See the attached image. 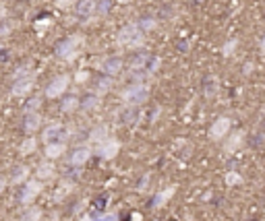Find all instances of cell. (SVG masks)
I'll return each mask as SVG.
<instances>
[{"label": "cell", "instance_id": "cell-1", "mask_svg": "<svg viewBox=\"0 0 265 221\" xmlns=\"http://www.w3.org/2000/svg\"><path fill=\"white\" fill-rule=\"evenodd\" d=\"M116 42L124 48H139L145 42V31L139 27V23H128L116 34Z\"/></svg>", "mask_w": 265, "mask_h": 221}, {"label": "cell", "instance_id": "cell-2", "mask_svg": "<svg viewBox=\"0 0 265 221\" xmlns=\"http://www.w3.org/2000/svg\"><path fill=\"white\" fill-rule=\"evenodd\" d=\"M83 44H85L83 36H79V34L69 36L64 42H60V44H58L56 54H58V58H62V60H66V62H71V60H75V58L79 56V52H81Z\"/></svg>", "mask_w": 265, "mask_h": 221}, {"label": "cell", "instance_id": "cell-3", "mask_svg": "<svg viewBox=\"0 0 265 221\" xmlns=\"http://www.w3.org/2000/svg\"><path fill=\"white\" fill-rule=\"evenodd\" d=\"M149 100V87L143 83H132L122 91V102L126 106H141Z\"/></svg>", "mask_w": 265, "mask_h": 221}, {"label": "cell", "instance_id": "cell-4", "mask_svg": "<svg viewBox=\"0 0 265 221\" xmlns=\"http://www.w3.org/2000/svg\"><path fill=\"white\" fill-rule=\"evenodd\" d=\"M69 85H71V77L69 75H60V77L52 79L48 83V87H46V98L48 100H56V98L64 96V91L69 89Z\"/></svg>", "mask_w": 265, "mask_h": 221}, {"label": "cell", "instance_id": "cell-5", "mask_svg": "<svg viewBox=\"0 0 265 221\" xmlns=\"http://www.w3.org/2000/svg\"><path fill=\"white\" fill-rule=\"evenodd\" d=\"M232 129V120L228 116H220L211 126H209V139L211 141H222L224 137H228Z\"/></svg>", "mask_w": 265, "mask_h": 221}, {"label": "cell", "instance_id": "cell-6", "mask_svg": "<svg viewBox=\"0 0 265 221\" xmlns=\"http://www.w3.org/2000/svg\"><path fill=\"white\" fill-rule=\"evenodd\" d=\"M118 151H120V143L116 141V139H104L102 143H97V155L102 157V160H106V162H110V160H114V157L118 155Z\"/></svg>", "mask_w": 265, "mask_h": 221}, {"label": "cell", "instance_id": "cell-7", "mask_svg": "<svg viewBox=\"0 0 265 221\" xmlns=\"http://www.w3.org/2000/svg\"><path fill=\"white\" fill-rule=\"evenodd\" d=\"M42 139H44V143L66 141V139H69V131H66L62 124H50V126H46V129H44Z\"/></svg>", "mask_w": 265, "mask_h": 221}, {"label": "cell", "instance_id": "cell-8", "mask_svg": "<svg viewBox=\"0 0 265 221\" xmlns=\"http://www.w3.org/2000/svg\"><path fill=\"white\" fill-rule=\"evenodd\" d=\"M124 67V62L120 56H106L102 62H99V71L108 77H116Z\"/></svg>", "mask_w": 265, "mask_h": 221}, {"label": "cell", "instance_id": "cell-9", "mask_svg": "<svg viewBox=\"0 0 265 221\" xmlns=\"http://www.w3.org/2000/svg\"><path fill=\"white\" fill-rule=\"evenodd\" d=\"M75 13L83 21L93 19L97 15V0H79V3L75 5Z\"/></svg>", "mask_w": 265, "mask_h": 221}, {"label": "cell", "instance_id": "cell-10", "mask_svg": "<svg viewBox=\"0 0 265 221\" xmlns=\"http://www.w3.org/2000/svg\"><path fill=\"white\" fill-rule=\"evenodd\" d=\"M42 193V180H29L23 188V195H21V203L23 205H31L33 199Z\"/></svg>", "mask_w": 265, "mask_h": 221}, {"label": "cell", "instance_id": "cell-11", "mask_svg": "<svg viewBox=\"0 0 265 221\" xmlns=\"http://www.w3.org/2000/svg\"><path fill=\"white\" fill-rule=\"evenodd\" d=\"M33 89V77H23V79H15L13 89H11V96L15 98H25L27 93Z\"/></svg>", "mask_w": 265, "mask_h": 221}, {"label": "cell", "instance_id": "cell-12", "mask_svg": "<svg viewBox=\"0 0 265 221\" xmlns=\"http://www.w3.org/2000/svg\"><path fill=\"white\" fill-rule=\"evenodd\" d=\"M89 157H91V149L83 145V147H77V149L71 153L69 162H71V166H75V168H81V166H85V164L89 162Z\"/></svg>", "mask_w": 265, "mask_h": 221}, {"label": "cell", "instance_id": "cell-13", "mask_svg": "<svg viewBox=\"0 0 265 221\" xmlns=\"http://www.w3.org/2000/svg\"><path fill=\"white\" fill-rule=\"evenodd\" d=\"M42 126V114L40 112H25V120H23V129L25 133H36Z\"/></svg>", "mask_w": 265, "mask_h": 221}, {"label": "cell", "instance_id": "cell-14", "mask_svg": "<svg viewBox=\"0 0 265 221\" xmlns=\"http://www.w3.org/2000/svg\"><path fill=\"white\" fill-rule=\"evenodd\" d=\"M46 157L48 160H58L62 157V153H66V143L64 141H54V143H46Z\"/></svg>", "mask_w": 265, "mask_h": 221}, {"label": "cell", "instance_id": "cell-15", "mask_svg": "<svg viewBox=\"0 0 265 221\" xmlns=\"http://www.w3.org/2000/svg\"><path fill=\"white\" fill-rule=\"evenodd\" d=\"M243 141H245V133L243 131H234L232 133V137L226 141V151H236L241 145H243Z\"/></svg>", "mask_w": 265, "mask_h": 221}, {"label": "cell", "instance_id": "cell-16", "mask_svg": "<svg viewBox=\"0 0 265 221\" xmlns=\"http://www.w3.org/2000/svg\"><path fill=\"white\" fill-rule=\"evenodd\" d=\"M27 176H29V168H27V166H17V168L13 170L9 182H11V184H23V182L27 180Z\"/></svg>", "mask_w": 265, "mask_h": 221}, {"label": "cell", "instance_id": "cell-17", "mask_svg": "<svg viewBox=\"0 0 265 221\" xmlns=\"http://www.w3.org/2000/svg\"><path fill=\"white\" fill-rule=\"evenodd\" d=\"M54 170H56V168H54L50 162H44V164H40V166H38L36 176H38V180H42V182H44V180H50V178L54 176Z\"/></svg>", "mask_w": 265, "mask_h": 221}, {"label": "cell", "instance_id": "cell-18", "mask_svg": "<svg viewBox=\"0 0 265 221\" xmlns=\"http://www.w3.org/2000/svg\"><path fill=\"white\" fill-rule=\"evenodd\" d=\"M112 85H114V77H104V79H99L97 81V85H95V93H97V96L99 98H102V96H106V93L112 89Z\"/></svg>", "mask_w": 265, "mask_h": 221}, {"label": "cell", "instance_id": "cell-19", "mask_svg": "<svg viewBox=\"0 0 265 221\" xmlns=\"http://www.w3.org/2000/svg\"><path fill=\"white\" fill-rule=\"evenodd\" d=\"M149 69V56L147 54H139L130 60V71H145Z\"/></svg>", "mask_w": 265, "mask_h": 221}, {"label": "cell", "instance_id": "cell-20", "mask_svg": "<svg viewBox=\"0 0 265 221\" xmlns=\"http://www.w3.org/2000/svg\"><path fill=\"white\" fill-rule=\"evenodd\" d=\"M40 219H42V209L31 207V205H27V209L21 215V221H40Z\"/></svg>", "mask_w": 265, "mask_h": 221}, {"label": "cell", "instance_id": "cell-21", "mask_svg": "<svg viewBox=\"0 0 265 221\" xmlns=\"http://www.w3.org/2000/svg\"><path fill=\"white\" fill-rule=\"evenodd\" d=\"M62 112L64 114H71V112H75L77 108H81V100L79 98H75V96H71V98H66L64 102H62Z\"/></svg>", "mask_w": 265, "mask_h": 221}, {"label": "cell", "instance_id": "cell-22", "mask_svg": "<svg viewBox=\"0 0 265 221\" xmlns=\"http://www.w3.org/2000/svg\"><path fill=\"white\" fill-rule=\"evenodd\" d=\"M99 98L97 93H93V96H87L83 102H81V108L85 110V112H93V110H97V106H99Z\"/></svg>", "mask_w": 265, "mask_h": 221}, {"label": "cell", "instance_id": "cell-23", "mask_svg": "<svg viewBox=\"0 0 265 221\" xmlns=\"http://www.w3.org/2000/svg\"><path fill=\"white\" fill-rule=\"evenodd\" d=\"M36 147H38V141L33 139V137H27V139L19 145V153H21V155H31L33 151H36Z\"/></svg>", "mask_w": 265, "mask_h": 221}, {"label": "cell", "instance_id": "cell-24", "mask_svg": "<svg viewBox=\"0 0 265 221\" xmlns=\"http://www.w3.org/2000/svg\"><path fill=\"white\" fill-rule=\"evenodd\" d=\"M104 139H108L106 126H95V129L91 131V135H89V141H93V143H102Z\"/></svg>", "mask_w": 265, "mask_h": 221}, {"label": "cell", "instance_id": "cell-25", "mask_svg": "<svg viewBox=\"0 0 265 221\" xmlns=\"http://www.w3.org/2000/svg\"><path fill=\"white\" fill-rule=\"evenodd\" d=\"M172 195H174V186H172V188H168V193H166V191H164V193H160V195L153 199V207H155V209H160V207H162L166 201H168Z\"/></svg>", "mask_w": 265, "mask_h": 221}, {"label": "cell", "instance_id": "cell-26", "mask_svg": "<svg viewBox=\"0 0 265 221\" xmlns=\"http://www.w3.org/2000/svg\"><path fill=\"white\" fill-rule=\"evenodd\" d=\"M224 180H226L228 186H238V184H243V178H241L236 172H228V174L224 176Z\"/></svg>", "mask_w": 265, "mask_h": 221}, {"label": "cell", "instance_id": "cell-27", "mask_svg": "<svg viewBox=\"0 0 265 221\" xmlns=\"http://www.w3.org/2000/svg\"><path fill=\"white\" fill-rule=\"evenodd\" d=\"M236 46H238L236 40H228V42L222 46V54H224V56H232V52L236 50Z\"/></svg>", "mask_w": 265, "mask_h": 221}, {"label": "cell", "instance_id": "cell-28", "mask_svg": "<svg viewBox=\"0 0 265 221\" xmlns=\"http://www.w3.org/2000/svg\"><path fill=\"white\" fill-rule=\"evenodd\" d=\"M155 19H151V17H145V19H141L139 21V27L145 31V34H147V31H151V29H155Z\"/></svg>", "mask_w": 265, "mask_h": 221}, {"label": "cell", "instance_id": "cell-29", "mask_svg": "<svg viewBox=\"0 0 265 221\" xmlns=\"http://www.w3.org/2000/svg\"><path fill=\"white\" fill-rule=\"evenodd\" d=\"M40 98H31L27 104H25V112H38V108H40Z\"/></svg>", "mask_w": 265, "mask_h": 221}, {"label": "cell", "instance_id": "cell-30", "mask_svg": "<svg viewBox=\"0 0 265 221\" xmlns=\"http://www.w3.org/2000/svg\"><path fill=\"white\" fill-rule=\"evenodd\" d=\"M66 193H71V184H62V191H60V193H56V201H60Z\"/></svg>", "mask_w": 265, "mask_h": 221}, {"label": "cell", "instance_id": "cell-31", "mask_svg": "<svg viewBox=\"0 0 265 221\" xmlns=\"http://www.w3.org/2000/svg\"><path fill=\"white\" fill-rule=\"evenodd\" d=\"M75 79H77V83H85V81L89 79V73H87V71H81V73H77Z\"/></svg>", "mask_w": 265, "mask_h": 221}, {"label": "cell", "instance_id": "cell-32", "mask_svg": "<svg viewBox=\"0 0 265 221\" xmlns=\"http://www.w3.org/2000/svg\"><path fill=\"white\" fill-rule=\"evenodd\" d=\"M23 77H29V73H27V69H19V71L15 73V79H23Z\"/></svg>", "mask_w": 265, "mask_h": 221}, {"label": "cell", "instance_id": "cell-33", "mask_svg": "<svg viewBox=\"0 0 265 221\" xmlns=\"http://www.w3.org/2000/svg\"><path fill=\"white\" fill-rule=\"evenodd\" d=\"M7 186H9V180H7L5 176H0V193H3V191H5Z\"/></svg>", "mask_w": 265, "mask_h": 221}, {"label": "cell", "instance_id": "cell-34", "mask_svg": "<svg viewBox=\"0 0 265 221\" xmlns=\"http://www.w3.org/2000/svg\"><path fill=\"white\" fill-rule=\"evenodd\" d=\"M245 75H251L253 73V62H247V65H245V71H243Z\"/></svg>", "mask_w": 265, "mask_h": 221}, {"label": "cell", "instance_id": "cell-35", "mask_svg": "<svg viewBox=\"0 0 265 221\" xmlns=\"http://www.w3.org/2000/svg\"><path fill=\"white\" fill-rule=\"evenodd\" d=\"M58 7L64 9V7H69V0H58Z\"/></svg>", "mask_w": 265, "mask_h": 221}, {"label": "cell", "instance_id": "cell-36", "mask_svg": "<svg viewBox=\"0 0 265 221\" xmlns=\"http://www.w3.org/2000/svg\"><path fill=\"white\" fill-rule=\"evenodd\" d=\"M261 52H263V54H265V36H263V38H261Z\"/></svg>", "mask_w": 265, "mask_h": 221}, {"label": "cell", "instance_id": "cell-37", "mask_svg": "<svg viewBox=\"0 0 265 221\" xmlns=\"http://www.w3.org/2000/svg\"><path fill=\"white\" fill-rule=\"evenodd\" d=\"M118 3H124V5H126V3H132V0H118Z\"/></svg>", "mask_w": 265, "mask_h": 221}]
</instances>
